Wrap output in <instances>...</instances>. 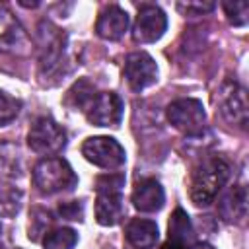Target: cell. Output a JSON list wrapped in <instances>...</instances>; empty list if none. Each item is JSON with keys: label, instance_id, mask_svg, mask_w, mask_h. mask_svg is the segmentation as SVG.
I'll use <instances>...</instances> for the list:
<instances>
[{"label": "cell", "instance_id": "1", "mask_svg": "<svg viewBox=\"0 0 249 249\" xmlns=\"http://www.w3.org/2000/svg\"><path fill=\"white\" fill-rule=\"evenodd\" d=\"M66 35L51 21L39 25V80L54 86L68 72L66 68Z\"/></svg>", "mask_w": 249, "mask_h": 249}, {"label": "cell", "instance_id": "2", "mask_svg": "<svg viewBox=\"0 0 249 249\" xmlns=\"http://www.w3.org/2000/svg\"><path fill=\"white\" fill-rule=\"evenodd\" d=\"M230 179V163L220 158H206L191 175L189 196L196 206H210Z\"/></svg>", "mask_w": 249, "mask_h": 249}, {"label": "cell", "instance_id": "3", "mask_svg": "<svg viewBox=\"0 0 249 249\" xmlns=\"http://www.w3.org/2000/svg\"><path fill=\"white\" fill-rule=\"evenodd\" d=\"M123 173H103L95 179V220L99 226H117L124 216Z\"/></svg>", "mask_w": 249, "mask_h": 249}, {"label": "cell", "instance_id": "4", "mask_svg": "<svg viewBox=\"0 0 249 249\" xmlns=\"http://www.w3.org/2000/svg\"><path fill=\"white\" fill-rule=\"evenodd\" d=\"M33 183L43 195H56L72 191L78 185V177L70 163L62 158H43L33 167Z\"/></svg>", "mask_w": 249, "mask_h": 249}, {"label": "cell", "instance_id": "5", "mask_svg": "<svg viewBox=\"0 0 249 249\" xmlns=\"http://www.w3.org/2000/svg\"><path fill=\"white\" fill-rule=\"evenodd\" d=\"M165 115H167V121L173 124V128H177L179 132L187 136H196L204 130L206 111H204L202 101L195 97L175 99L173 103L167 105Z\"/></svg>", "mask_w": 249, "mask_h": 249}, {"label": "cell", "instance_id": "6", "mask_svg": "<svg viewBox=\"0 0 249 249\" xmlns=\"http://www.w3.org/2000/svg\"><path fill=\"white\" fill-rule=\"evenodd\" d=\"M27 144L35 154L45 156V158H53L64 150L66 132L51 117H39L29 128Z\"/></svg>", "mask_w": 249, "mask_h": 249}, {"label": "cell", "instance_id": "7", "mask_svg": "<svg viewBox=\"0 0 249 249\" xmlns=\"http://www.w3.org/2000/svg\"><path fill=\"white\" fill-rule=\"evenodd\" d=\"M82 156L101 169H119L126 160L124 148L111 136L86 138L82 144Z\"/></svg>", "mask_w": 249, "mask_h": 249}, {"label": "cell", "instance_id": "8", "mask_svg": "<svg viewBox=\"0 0 249 249\" xmlns=\"http://www.w3.org/2000/svg\"><path fill=\"white\" fill-rule=\"evenodd\" d=\"M218 109L222 117L239 128H245L247 119H249V103H247V91L237 86L235 82H226L222 84L218 91Z\"/></svg>", "mask_w": 249, "mask_h": 249}, {"label": "cell", "instance_id": "9", "mask_svg": "<svg viewBox=\"0 0 249 249\" xmlns=\"http://www.w3.org/2000/svg\"><path fill=\"white\" fill-rule=\"evenodd\" d=\"M124 103L115 91H99L86 109V119L93 126H119L123 121Z\"/></svg>", "mask_w": 249, "mask_h": 249}, {"label": "cell", "instance_id": "10", "mask_svg": "<svg viewBox=\"0 0 249 249\" xmlns=\"http://www.w3.org/2000/svg\"><path fill=\"white\" fill-rule=\"evenodd\" d=\"M124 78L132 91H142L158 82V64L146 51H134L124 58Z\"/></svg>", "mask_w": 249, "mask_h": 249}, {"label": "cell", "instance_id": "11", "mask_svg": "<svg viewBox=\"0 0 249 249\" xmlns=\"http://www.w3.org/2000/svg\"><path fill=\"white\" fill-rule=\"evenodd\" d=\"M167 29V16L154 4H144L132 25V39L136 43H156Z\"/></svg>", "mask_w": 249, "mask_h": 249}, {"label": "cell", "instance_id": "12", "mask_svg": "<svg viewBox=\"0 0 249 249\" xmlns=\"http://www.w3.org/2000/svg\"><path fill=\"white\" fill-rule=\"evenodd\" d=\"M0 51L12 54H27L31 51L29 35L18 18L6 8H0Z\"/></svg>", "mask_w": 249, "mask_h": 249}, {"label": "cell", "instance_id": "13", "mask_svg": "<svg viewBox=\"0 0 249 249\" xmlns=\"http://www.w3.org/2000/svg\"><path fill=\"white\" fill-rule=\"evenodd\" d=\"M130 202L138 212H146V214L158 212V210H161V206L165 202L163 187L160 185V181L146 177L134 185L132 195H130Z\"/></svg>", "mask_w": 249, "mask_h": 249}, {"label": "cell", "instance_id": "14", "mask_svg": "<svg viewBox=\"0 0 249 249\" xmlns=\"http://www.w3.org/2000/svg\"><path fill=\"white\" fill-rule=\"evenodd\" d=\"M128 29V14L121 6H105L95 21V31L105 41H119Z\"/></svg>", "mask_w": 249, "mask_h": 249}, {"label": "cell", "instance_id": "15", "mask_svg": "<svg viewBox=\"0 0 249 249\" xmlns=\"http://www.w3.org/2000/svg\"><path fill=\"white\" fill-rule=\"evenodd\" d=\"M218 212L224 222L239 224L247 216V191L241 185L231 187L222 198L218 200Z\"/></svg>", "mask_w": 249, "mask_h": 249}, {"label": "cell", "instance_id": "16", "mask_svg": "<svg viewBox=\"0 0 249 249\" xmlns=\"http://www.w3.org/2000/svg\"><path fill=\"white\" fill-rule=\"evenodd\" d=\"M124 237H126V243L130 247H134V249H150V247H154L158 243L160 230H158V224L154 220L132 218L126 224Z\"/></svg>", "mask_w": 249, "mask_h": 249}, {"label": "cell", "instance_id": "17", "mask_svg": "<svg viewBox=\"0 0 249 249\" xmlns=\"http://www.w3.org/2000/svg\"><path fill=\"white\" fill-rule=\"evenodd\" d=\"M25 171L23 154L14 142H0V177L18 179Z\"/></svg>", "mask_w": 249, "mask_h": 249}, {"label": "cell", "instance_id": "18", "mask_svg": "<svg viewBox=\"0 0 249 249\" xmlns=\"http://www.w3.org/2000/svg\"><path fill=\"white\" fill-rule=\"evenodd\" d=\"M95 86L89 82V80H86V78H82V80H78L68 91H66V95H64V103L70 107V109H74V111H82V113H86V109L89 107V103H91V99L95 97Z\"/></svg>", "mask_w": 249, "mask_h": 249}, {"label": "cell", "instance_id": "19", "mask_svg": "<svg viewBox=\"0 0 249 249\" xmlns=\"http://www.w3.org/2000/svg\"><path fill=\"white\" fill-rule=\"evenodd\" d=\"M167 233H169L167 239H173V241H179V243H185V245H189L195 239V230H193L191 218L183 208H175V212L171 214Z\"/></svg>", "mask_w": 249, "mask_h": 249}, {"label": "cell", "instance_id": "20", "mask_svg": "<svg viewBox=\"0 0 249 249\" xmlns=\"http://www.w3.org/2000/svg\"><path fill=\"white\" fill-rule=\"evenodd\" d=\"M21 198H23V193L16 185L0 181V216H6V218L16 216L19 212Z\"/></svg>", "mask_w": 249, "mask_h": 249}, {"label": "cell", "instance_id": "21", "mask_svg": "<svg viewBox=\"0 0 249 249\" xmlns=\"http://www.w3.org/2000/svg\"><path fill=\"white\" fill-rule=\"evenodd\" d=\"M78 243V233L72 228H53L43 237L45 249H74Z\"/></svg>", "mask_w": 249, "mask_h": 249}, {"label": "cell", "instance_id": "22", "mask_svg": "<svg viewBox=\"0 0 249 249\" xmlns=\"http://www.w3.org/2000/svg\"><path fill=\"white\" fill-rule=\"evenodd\" d=\"M222 8L226 12V18L231 25L243 27L249 21V4L245 0H233V2H222Z\"/></svg>", "mask_w": 249, "mask_h": 249}, {"label": "cell", "instance_id": "23", "mask_svg": "<svg viewBox=\"0 0 249 249\" xmlns=\"http://www.w3.org/2000/svg\"><path fill=\"white\" fill-rule=\"evenodd\" d=\"M19 111H21V101L0 89V126H6L12 121H16Z\"/></svg>", "mask_w": 249, "mask_h": 249}, {"label": "cell", "instance_id": "24", "mask_svg": "<svg viewBox=\"0 0 249 249\" xmlns=\"http://www.w3.org/2000/svg\"><path fill=\"white\" fill-rule=\"evenodd\" d=\"M51 222H53V218H51L49 212H45V210H41V208H35V210L31 212V220H29V239L37 241L41 233L45 235V233L49 231Z\"/></svg>", "mask_w": 249, "mask_h": 249}, {"label": "cell", "instance_id": "25", "mask_svg": "<svg viewBox=\"0 0 249 249\" xmlns=\"http://www.w3.org/2000/svg\"><path fill=\"white\" fill-rule=\"evenodd\" d=\"M58 214L66 220H76L82 222L84 220V204L80 200H70V202H62L58 206Z\"/></svg>", "mask_w": 249, "mask_h": 249}, {"label": "cell", "instance_id": "26", "mask_svg": "<svg viewBox=\"0 0 249 249\" xmlns=\"http://www.w3.org/2000/svg\"><path fill=\"white\" fill-rule=\"evenodd\" d=\"M177 10L185 16H202L214 10L212 2H177Z\"/></svg>", "mask_w": 249, "mask_h": 249}, {"label": "cell", "instance_id": "27", "mask_svg": "<svg viewBox=\"0 0 249 249\" xmlns=\"http://www.w3.org/2000/svg\"><path fill=\"white\" fill-rule=\"evenodd\" d=\"M161 249H189L185 243H179V241H173V239H167L163 245H161Z\"/></svg>", "mask_w": 249, "mask_h": 249}, {"label": "cell", "instance_id": "28", "mask_svg": "<svg viewBox=\"0 0 249 249\" xmlns=\"http://www.w3.org/2000/svg\"><path fill=\"white\" fill-rule=\"evenodd\" d=\"M191 249H214L210 243H204V241H198V243H195Z\"/></svg>", "mask_w": 249, "mask_h": 249}, {"label": "cell", "instance_id": "29", "mask_svg": "<svg viewBox=\"0 0 249 249\" xmlns=\"http://www.w3.org/2000/svg\"><path fill=\"white\" fill-rule=\"evenodd\" d=\"M4 228H2V222H0V249H4Z\"/></svg>", "mask_w": 249, "mask_h": 249}, {"label": "cell", "instance_id": "30", "mask_svg": "<svg viewBox=\"0 0 249 249\" xmlns=\"http://www.w3.org/2000/svg\"><path fill=\"white\" fill-rule=\"evenodd\" d=\"M16 249H19V247H16Z\"/></svg>", "mask_w": 249, "mask_h": 249}]
</instances>
